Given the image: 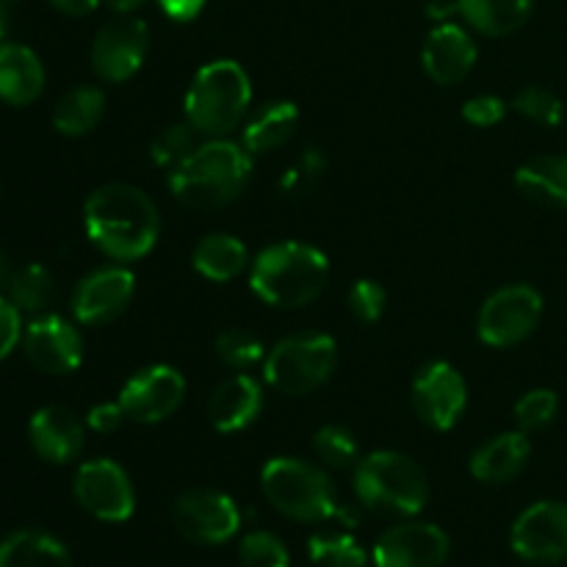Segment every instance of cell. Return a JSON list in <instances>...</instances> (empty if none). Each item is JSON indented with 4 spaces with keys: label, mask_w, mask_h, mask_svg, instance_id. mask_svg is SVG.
<instances>
[{
    "label": "cell",
    "mask_w": 567,
    "mask_h": 567,
    "mask_svg": "<svg viewBox=\"0 0 567 567\" xmlns=\"http://www.w3.org/2000/svg\"><path fill=\"white\" fill-rule=\"evenodd\" d=\"M476 55H480V50H476L471 33L454 22H441L437 28H432L424 50H421L426 75L441 86H454V83L463 81L474 70Z\"/></svg>",
    "instance_id": "d6986e66"
},
{
    "label": "cell",
    "mask_w": 567,
    "mask_h": 567,
    "mask_svg": "<svg viewBox=\"0 0 567 567\" xmlns=\"http://www.w3.org/2000/svg\"><path fill=\"white\" fill-rule=\"evenodd\" d=\"M136 293V277L125 266H103L78 282L72 293V313L81 324L100 327L120 319Z\"/></svg>",
    "instance_id": "5bb4252c"
},
{
    "label": "cell",
    "mask_w": 567,
    "mask_h": 567,
    "mask_svg": "<svg viewBox=\"0 0 567 567\" xmlns=\"http://www.w3.org/2000/svg\"><path fill=\"white\" fill-rule=\"evenodd\" d=\"M44 92V66L25 44L0 42V100L28 105Z\"/></svg>",
    "instance_id": "7402d4cb"
},
{
    "label": "cell",
    "mask_w": 567,
    "mask_h": 567,
    "mask_svg": "<svg viewBox=\"0 0 567 567\" xmlns=\"http://www.w3.org/2000/svg\"><path fill=\"white\" fill-rule=\"evenodd\" d=\"M452 543L435 524H399L388 529L374 546L377 567H441L449 559Z\"/></svg>",
    "instance_id": "2e32d148"
},
{
    "label": "cell",
    "mask_w": 567,
    "mask_h": 567,
    "mask_svg": "<svg viewBox=\"0 0 567 567\" xmlns=\"http://www.w3.org/2000/svg\"><path fill=\"white\" fill-rule=\"evenodd\" d=\"M313 563L324 567H365L369 554L352 535H313L308 543Z\"/></svg>",
    "instance_id": "4dcf8cb0"
},
{
    "label": "cell",
    "mask_w": 567,
    "mask_h": 567,
    "mask_svg": "<svg viewBox=\"0 0 567 567\" xmlns=\"http://www.w3.org/2000/svg\"><path fill=\"white\" fill-rule=\"evenodd\" d=\"M238 559L244 567H288L291 557H288V548L282 546L280 537H275L271 532H249L241 537V546H238Z\"/></svg>",
    "instance_id": "836d02e7"
},
{
    "label": "cell",
    "mask_w": 567,
    "mask_h": 567,
    "mask_svg": "<svg viewBox=\"0 0 567 567\" xmlns=\"http://www.w3.org/2000/svg\"><path fill=\"white\" fill-rule=\"evenodd\" d=\"M454 11H460L457 0H432V3L426 6V14H430L432 20H437V22L446 20V17L454 14Z\"/></svg>",
    "instance_id": "ee69618b"
},
{
    "label": "cell",
    "mask_w": 567,
    "mask_h": 567,
    "mask_svg": "<svg viewBox=\"0 0 567 567\" xmlns=\"http://www.w3.org/2000/svg\"><path fill=\"white\" fill-rule=\"evenodd\" d=\"M105 6H111V9L116 11V14H131L136 6H142L144 0H103Z\"/></svg>",
    "instance_id": "f6af8a7d"
},
{
    "label": "cell",
    "mask_w": 567,
    "mask_h": 567,
    "mask_svg": "<svg viewBox=\"0 0 567 567\" xmlns=\"http://www.w3.org/2000/svg\"><path fill=\"white\" fill-rule=\"evenodd\" d=\"M557 410H559V396L548 388H535L529 391L526 396L518 399L515 404V421H518L520 432H540L557 419Z\"/></svg>",
    "instance_id": "e575fe53"
},
{
    "label": "cell",
    "mask_w": 567,
    "mask_h": 567,
    "mask_svg": "<svg viewBox=\"0 0 567 567\" xmlns=\"http://www.w3.org/2000/svg\"><path fill=\"white\" fill-rule=\"evenodd\" d=\"M166 17L177 22H188L205 9V0H158Z\"/></svg>",
    "instance_id": "b9f144b4"
},
{
    "label": "cell",
    "mask_w": 567,
    "mask_h": 567,
    "mask_svg": "<svg viewBox=\"0 0 567 567\" xmlns=\"http://www.w3.org/2000/svg\"><path fill=\"white\" fill-rule=\"evenodd\" d=\"M11 275H14V269H11L9 258H6V255L0 252V293H3V291H6V286H9Z\"/></svg>",
    "instance_id": "bcb514c9"
},
{
    "label": "cell",
    "mask_w": 567,
    "mask_h": 567,
    "mask_svg": "<svg viewBox=\"0 0 567 567\" xmlns=\"http://www.w3.org/2000/svg\"><path fill=\"white\" fill-rule=\"evenodd\" d=\"M216 354L227 369L249 371L264 360V341L247 330H225L216 338Z\"/></svg>",
    "instance_id": "d6a6232c"
},
{
    "label": "cell",
    "mask_w": 567,
    "mask_h": 567,
    "mask_svg": "<svg viewBox=\"0 0 567 567\" xmlns=\"http://www.w3.org/2000/svg\"><path fill=\"white\" fill-rule=\"evenodd\" d=\"M150 50L147 22L133 14H116L92 42V70L100 81L122 83L142 70Z\"/></svg>",
    "instance_id": "8fae6325"
},
{
    "label": "cell",
    "mask_w": 567,
    "mask_h": 567,
    "mask_svg": "<svg viewBox=\"0 0 567 567\" xmlns=\"http://www.w3.org/2000/svg\"><path fill=\"white\" fill-rule=\"evenodd\" d=\"M55 11L61 14H70V17H86L97 9L100 0H48Z\"/></svg>",
    "instance_id": "7bdbcfd3"
},
{
    "label": "cell",
    "mask_w": 567,
    "mask_h": 567,
    "mask_svg": "<svg viewBox=\"0 0 567 567\" xmlns=\"http://www.w3.org/2000/svg\"><path fill=\"white\" fill-rule=\"evenodd\" d=\"M186 399V380L172 365H147L122 385L120 404L136 424H161Z\"/></svg>",
    "instance_id": "4fadbf2b"
},
{
    "label": "cell",
    "mask_w": 567,
    "mask_h": 567,
    "mask_svg": "<svg viewBox=\"0 0 567 567\" xmlns=\"http://www.w3.org/2000/svg\"><path fill=\"white\" fill-rule=\"evenodd\" d=\"M540 319V291L518 282V286L498 288L493 297H487V302L480 310V321H476V336L487 347H518V343H524L537 330Z\"/></svg>",
    "instance_id": "ba28073f"
},
{
    "label": "cell",
    "mask_w": 567,
    "mask_h": 567,
    "mask_svg": "<svg viewBox=\"0 0 567 567\" xmlns=\"http://www.w3.org/2000/svg\"><path fill=\"white\" fill-rule=\"evenodd\" d=\"M6 297L20 313H39L53 299V275L42 264L20 266L6 286Z\"/></svg>",
    "instance_id": "f1b7e54d"
},
{
    "label": "cell",
    "mask_w": 567,
    "mask_h": 567,
    "mask_svg": "<svg viewBox=\"0 0 567 567\" xmlns=\"http://www.w3.org/2000/svg\"><path fill=\"white\" fill-rule=\"evenodd\" d=\"M199 144H203L199 142V131L192 122H175V125L164 127L153 138V144H150V158L155 161L158 169L175 172L183 161L192 158V153Z\"/></svg>",
    "instance_id": "f546056e"
},
{
    "label": "cell",
    "mask_w": 567,
    "mask_h": 567,
    "mask_svg": "<svg viewBox=\"0 0 567 567\" xmlns=\"http://www.w3.org/2000/svg\"><path fill=\"white\" fill-rule=\"evenodd\" d=\"M0 567H72L70 551L53 535L22 529L0 543Z\"/></svg>",
    "instance_id": "cb8c5ba5"
},
{
    "label": "cell",
    "mask_w": 567,
    "mask_h": 567,
    "mask_svg": "<svg viewBox=\"0 0 567 567\" xmlns=\"http://www.w3.org/2000/svg\"><path fill=\"white\" fill-rule=\"evenodd\" d=\"M105 114V94L97 86H75L55 103L53 127L61 136H86Z\"/></svg>",
    "instance_id": "83f0119b"
},
{
    "label": "cell",
    "mask_w": 567,
    "mask_h": 567,
    "mask_svg": "<svg viewBox=\"0 0 567 567\" xmlns=\"http://www.w3.org/2000/svg\"><path fill=\"white\" fill-rule=\"evenodd\" d=\"M260 410H264V388L249 374L230 377L208 399L210 426L216 432H225V435H233V432H241L249 424H255Z\"/></svg>",
    "instance_id": "ffe728a7"
},
{
    "label": "cell",
    "mask_w": 567,
    "mask_h": 567,
    "mask_svg": "<svg viewBox=\"0 0 567 567\" xmlns=\"http://www.w3.org/2000/svg\"><path fill=\"white\" fill-rule=\"evenodd\" d=\"M25 358L44 374H72L83 363V338L61 316H39L22 330Z\"/></svg>",
    "instance_id": "e0dca14e"
},
{
    "label": "cell",
    "mask_w": 567,
    "mask_h": 567,
    "mask_svg": "<svg viewBox=\"0 0 567 567\" xmlns=\"http://www.w3.org/2000/svg\"><path fill=\"white\" fill-rule=\"evenodd\" d=\"M507 116V103L496 94H476L463 105V120L474 127H493Z\"/></svg>",
    "instance_id": "f35d334b"
},
{
    "label": "cell",
    "mask_w": 567,
    "mask_h": 567,
    "mask_svg": "<svg viewBox=\"0 0 567 567\" xmlns=\"http://www.w3.org/2000/svg\"><path fill=\"white\" fill-rule=\"evenodd\" d=\"M127 419L125 408L120 404V399L116 402H103V404H94L92 410H89L86 415V424L89 430L100 432V435H109V432H116L122 426V421Z\"/></svg>",
    "instance_id": "60d3db41"
},
{
    "label": "cell",
    "mask_w": 567,
    "mask_h": 567,
    "mask_svg": "<svg viewBox=\"0 0 567 567\" xmlns=\"http://www.w3.org/2000/svg\"><path fill=\"white\" fill-rule=\"evenodd\" d=\"M78 504L105 524H122L136 509V493L127 471L114 460H89L78 468L72 482Z\"/></svg>",
    "instance_id": "30bf717a"
},
{
    "label": "cell",
    "mask_w": 567,
    "mask_h": 567,
    "mask_svg": "<svg viewBox=\"0 0 567 567\" xmlns=\"http://www.w3.org/2000/svg\"><path fill=\"white\" fill-rule=\"evenodd\" d=\"M6 3H9V6H11V3H17V0H6Z\"/></svg>",
    "instance_id": "c3c4849f"
},
{
    "label": "cell",
    "mask_w": 567,
    "mask_h": 567,
    "mask_svg": "<svg viewBox=\"0 0 567 567\" xmlns=\"http://www.w3.org/2000/svg\"><path fill=\"white\" fill-rule=\"evenodd\" d=\"M0 197H3V188H0Z\"/></svg>",
    "instance_id": "681fc988"
},
{
    "label": "cell",
    "mask_w": 567,
    "mask_h": 567,
    "mask_svg": "<svg viewBox=\"0 0 567 567\" xmlns=\"http://www.w3.org/2000/svg\"><path fill=\"white\" fill-rule=\"evenodd\" d=\"M468 385L452 363H426L413 380V408L430 430L449 432L465 413Z\"/></svg>",
    "instance_id": "7c38bea8"
},
{
    "label": "cell",
    "mask_w": 567,
    "mask_h": 567,
    "mask_svg": "<svg viewBox=\"0 0 567 567\" xmlns=\"http://www.w3.org/2000/svg\"><path fill=\"white\" fill-rule=\"evenodd\" d=\"M324 166H327L324 153H321V150H308V153H305L302 158H299L297 164L282 175L280 188L286 194H305L316 181H319Z\"/></svg>",
    "instance_id": "74e56055"
},
{
    "label": "cell",
    "mask_w": 567,
    "mask_h": 567,
    "mask_svg": "<svg viewBox=\"0 0 567 567\" xmlns=\"http://www.w3.org/2000/svg\"><path fill=\"white\" fill-rule=\"evenodd\" d=\"M354 493L369 509L385 515H419L430 498L424 468L402 452L369 454L354 465Z\"/></svg>",
    "instance_id": "5b68a950"
},
{
    "label": "cell",
    "mask_w": 567,
    "mask_h": 567,
    "mask_svg": "<svg viewBox=\"0 0 567 567\" xmlns=\"http://www.w3.org/2000/svg\"><path fill=\"white\" fill-rule=\"evenodd\" d=\"M83 227L100 252L120 264H133L158 244L161 216L142 188L105 183L83 205Z\"/></svg>",
    "instance_id": "6da1fadb"
},
{
    "label": "cell",
    "mask_w": 567,
    "mask_h": 567,
    "mask_svg": "<svg viewBox=\"0 0 567 567\" xmlns=\"http://www.w3.org/2000/svg\"><path fill=\"white\" fill-rule=\"evenodd\" d=\"M299 120L302 116H299V109L291 100L266 103L264 109L255 111V116L244 127V147L252 155L271 153V150L282 147L297 133Z\"/></svg>",
    "instance_id": "d4e9b609"
},
{
    "label": "cell",
    "mask_w": 567,
    "mask_h": 567,
    "mask_svg": "<svg viewBox=\"0 0 567 567\" xmlns=\"http://www.w3.org/2000/svg\"><path fill=\"white\" fill-rule=\"evenodd\" d=\"M22 313L11 305L6 293H0V360L14 352L17 343L22 341Z\"/></svg>",
    "instance_id": "ab89813d"
},
{
    "label": "cell",
    "mask_w": 567,
    "mask_h": 567,
    "mask_svg": "<svg viewBox=\"0 0 567 567\" xmlns=\"http://www.w3.org/2000/svg\"><path fill=\"white\" fill-rule=\"evenodd\" d=\"M252 181V153L227 138H208L169 172V192L197 210L227 208Z\"/></svg>",
    "instance_id": "7a4b0ae2"
},
{
    "label": "cell",
    "mask_w": 567,
    "mask_h": 567,
    "mask_svg": "<svg viewBox=\"0 0 567 567\" xmlns=\"http://www.w3.org/2000/svg\"><path fill=\"white\" fill-rule=\"evenodd\" d=\"M252 105V81L247 70L233 59L210 61L199 66L186 92V122L199 136L221 138L241 125Z\"/></svg>",
    "instance_id": "277c9868"
},
{
    "label": "cell",
    "mask_w": 567,
    "mask_h": 567,
    "mask_svg": "<svg viewBox=\"0 0 567 567\" xmlns=\"http://www.w3.org/2000/svg\"><path fill=\"white\" fill-rule=\"evenodd\" d=\"M338 363V343L324 332H305L277 343L264 360V377L286 396H308L332 377Z\"/></svg>",
    "instance_id": "52a82bcc"
},
{
    "label": "cell",
    "mask_w": 567,
    "mask_h": 567,
    "mask_svg": "<svg viewBox=\"0 0 567 567\" xmlns=\"http://www.w3.org/2000/svg\"><path fill=\"white\" fill-rule=\"evenodd\" d=\"M6 28H9V3L0 0V42H3L6 37Z\"/></svg>",
    "instance_id": "7dc6e473"
},
{
    "label": "cell",
    "mask_w": 567,
    "mask_h": 567,
    "mask_svg": "<svg viewBox=\"0 0 567 567\" xmlns=\"http://www.w3.org/2000/svg\"><path fill=\"white\" fill-rule=\"evenodd\" d=\"M28 441L44 463L66 465L83 452L86 426L72 410L61 408V404H48L33 413L31 424H28Z\"/></svg>",
    "instance_id": "ac0fdd59"
},
{
    "label": "cell",
    "mask_w": 567,
    "mask_h": 567,
    "mask_svg": "<svg viewBox=\"0 0 567 567\" xmlns=\"http://www.w3.org/2000/svg\"><path fill=\"white\" fill-rule=\"evenodd\" d=\"M194 269L210 282H230L247 269L249 252L236 236L210 233L194 247Z\"/></svg>",
    "instance_id": "4316f807"
},
{
    "label": "cell",
    "mask_w": 567,
    "mask_h": 567,
    "mask_svg": "<svg viewBox=\"0 0 567 567\" xmlns=\"http://www.w3.org/2000/svg\"><path fill=\"white\" fill-rule=\"evenodd\" d=\"M529 454L532 443L526 432H504L471 454V474L485 485H504L524 471Z\"/></svg>",
    "instance_id": "44dd1931"
},
{
    "label": "cell",
    "mask_w": 567,
    "mask_h": 567,
    "mask_svg": "<svg viewBox=\"0 0 567 567\" xmlns=\"http://www.w3.org/2000/svg\"><path fill=\"white\" fill-rule=\"evenodd\" d=\"M385 305L388 293L377 280H365L363 277L349 291V310H352L360 324H374V321H380L382 313H385Z\"/></svg>",
    "instance_id": "8d00e7d4"
},
{
    "label": "cell",
    "mask_w": 567,
    "mask_h": 567,
    "mask_svg": "<svg viewBox=\"0 0 567 567\" xmlns=\"http://www.w3.org/2000/svg\"><path fill=\"white\" fill-rule=\"evenodd\" d=\"M313 449L319 454V460L330 468H349V465H358V443H354L352 432L343 430V426H321L313 437Z\"/></svg>",
    "instance_id": "d590c367"
},
{
    "label": "cell",
    "mask_w": 567,
    "mask_h": 567,
    "mask_svg": "<svg viewBox=\"0 0 567 567\" xmlns=\"http://www.w3.org/2000/svg\"><path fill=\"white\" fill-rule=\"evenodd\" d=\"M260 487L271 507L299 524H319L341 513L330 476L313 463L275 457L260 471Z\"/></svg>",
    "instance_id": "8992f818"
},
{
    "label": "cell",
    "mask_w": 567,
    "mask_h": 567,
    "mask_svg": "<svg viewBox=\"0 0 567 567\" xmlns=\"http://www.w3.org/2000/svg\"><path fill=\"white\" fill-rule=\"evenodd\" d=\"M515 186L526 199L548 208H567V155H540L524 164Z\"/></svg>",
    "instance_id": "603a6c76"
},
{
    "label": "cell",
    "mask_w": 567,
    "mask_h": 567,
    "mask_svg": "<svg viewBox=\"0 0 567 567\" xmlns=\"http://www.w3.org/2000/svg\"><path fill=\"white\" fill-rule=\"evenodd\" d=\"M457 9L485 37H507L526 25L535 0H457Z\"/></svg>",
    "instance_id": "484cf974"
},
{
    "label": "cell",
    "mask_w": 567,
    "mask_h": 567,
    "mask_svg": "<svg viewBox=\"0 0 567 567\" xmlns=\"http://www.w3.org/2000/svg\"><path fill=\"white\" fill-rule=\"evenodd\" d=\"M330 280V260L321 249L302 241L271 244L255 258L249 286L260 302L297 310L316 302Z\"/></svg>",
    "instance_id": "3957f363"
},
{
    "label": "cell",
    "mask_w": 567,
    "mask_h": 567,
    "mask_svg": "<svg viewBox=\"0 0 567 567\" xmlns=\"http://www.w3.org/2000/svg\"><path fill=\"white\" fill-rule=\"evenodd\" d=\"M513 109L526 120L537 122L543 127H559L565 120V105L551 89L546 86H526L515 94Z\"/></svg>",
    "instance_id": "1f68e13d"
},
{
    "label": "cell",
    "mask_w": 567,
    "mask_h": 567,
    "mask_svg": "<svg viewBox=\"0 0 567 567\" xmlns=\"http://www.w3.org/2000/svg\"><path fill=\"white\" fill-rule=\"evenodd\" d=\"M175 529L186 540L199 546H219L233 540L241 529V513L227 493L210 491V487H194L177 496L172 507Z\"/></svg>",
    "instance_id": "9c48e42d"
},
{
    "label": "cell",
    "mask_w": 567,
    "mask_h": 567,
    "mask_svg": "<svg viewBox=\"0 0 567 567\" xmlns=\"http://www.w3.org/2000/svg\"><path fill=\"white\" fill-rule=\"evenodd\" d=\"M509 540L513 551L526 563H563L567 559V504L540 502L524 509Z\"/></svg>",
    "instance_id": "9a60e30c"
}]
</instances>
